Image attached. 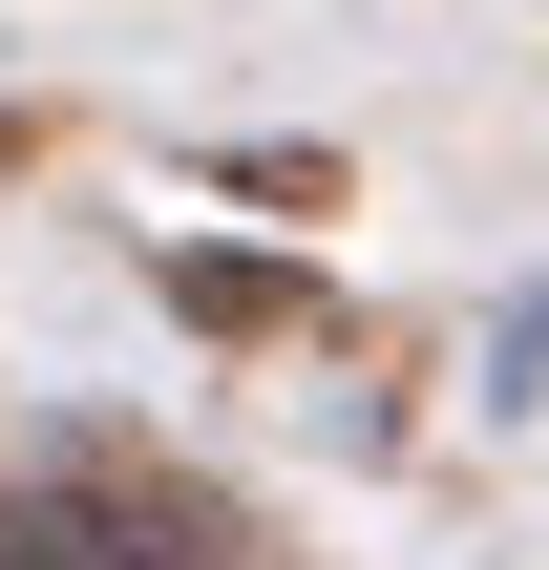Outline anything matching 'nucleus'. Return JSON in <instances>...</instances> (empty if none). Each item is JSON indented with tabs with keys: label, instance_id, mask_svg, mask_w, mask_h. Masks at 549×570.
I'll use <instances>...</instances> for the list:
<instances>
[{
	"label": "nucleus",
	"instance_id": "nucleus-1",
	"mask_svg": "<svg viewBox=\"0 0 549 570\" xmlns=\"http://www.w3.org/2000/svg\"><path fill=\"white\" fill-rule=\"evenodd\" d=\"M0 570H212V508H169L127 465H42V487H0Z\"/></svg>",
	"mask_w": 549,
	"mask_h": 570
}]
</instances>
